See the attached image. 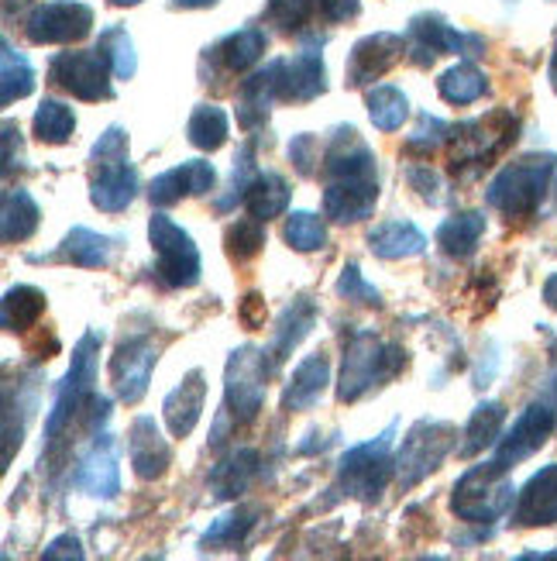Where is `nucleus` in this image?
<instances>
[{
	"label": "nucleus",
	"instance_id": "nucleus-40",
	"mask_svg": "<svg viewBox=\"0 0 557 561\" xmlns=\"http://www.w3.org/2000/svg\"><path fill=\"white\" fill-rule=\"evenodd\" d=\"M35 93V69L28 56L18 53V48L4 38V72H0V104H14L24 96Z\"/></svg>",
	"mask_w": 557,
	"mask_h": 561
},
{
	"label": "nucleus",
	"instance_id": "nucleus-42",
	"mask_svg": "<svg viewBox=\"0 0 557 561\" xmlns=\"http://www.w3.org/2000/svg\"><path fill=\"white\" fill-rule=\"evenodd\" d=\"M255 176H258V169H255V138H248V141L237 149V156H234L228 190L213 201V210H217V214H228V210H234L237 204H245V193H248V186H252Z\"/></svg>",
	"mask_w": 557,
	"mask_h": 561
},
{
	"label": "nucleus",
	"instance_id": "nucleus-28",
	"mask_svg": "<svg viewBox=\"0 0 557 561\" xmlns=\"http://www.w3.org/2000/svg\"><path fill=\"white\" fill-rule=\"evenodd\" d=\"M207 403V379L200 369H193L183 376V382L162 400V413H165V424L173 431V437H186L197 427L200 413Z\"/></svg>",
	"mask_w": 557,
	"mask_h": 561
},
{
	"label": "nucleus",
	"instance_id": "nucleus-33",
	"mask_svg": "<svg viewBox=\"0 0 557 561\" xmlns=\"http://www.w3.org/2000/svg\"><path fill=\"white\" fill-rule=\"evenodd\" d=\"M38 204L24 186H11L4 193V210H0V228H4V241L14 245V241H28L38 231Z\"/></svg>",
	"mask_w": 557,
	"mask_h": 561
},
{
	"label": "nucleus",
	"instance_id": "nucleus-26",
	"mask_svg": "<svg viewBox=\"0 0 557 561\" xmlns=\"http://www.w3.org/2000/svg\"><path fill=\"white\" fill-rule=\"evenodd\" d=\"M513 520L523 527L557 524V466H547V469L530 476V482L517 493Z\"/></svg>",
	"mask_w": 557,
	"mask_h": 561
},
{
	"label": "nucleus",
	"instance_id": "nucleus-51",
	"mask_svg": "<svg viewBox=\"0 0 557 561\" xmlns=\"http://www.w3.org/2000/svg\"><path fill=\"white\" fill-rule=\"evenodd\" d=\"M125 159H128V131L120 125H111L101 138L93 141L90 162L104 165V162H125Z\"/></svg>",
	"mask_w": 557,
	"mask_h": 561
},
{
	"label": "nucleus",
	"instance_id": "nucleus-39",
	"mask_svg": "<svg viewBox=\"0 0 557 561\" xmlns=\"http://www.w3.org/2000/svg\"><path fill=\"white\" fill-rule=\"evenodd\" d=\"M365 104H369V117H372V125L379 131H399L403 128V121L409 117V101H406V93L393 83H379L369 90L365 96Z\"/></svg>",
	"mask_w": 557,
	"mask_h": 561
},
{
	"label": "nucleus",
	"instance_id": "nucleus-35",
	"mask_svg": "<svg viewBox=\"0 0 557 561\" xmlns=\"http://www.w3.org/2000/svg\"><path fill=\"white\" fill-rule=\"evenodd\" d=\"M286 207H289V183L279 173H272V169L269 173H258L245 193V210L269 225L272 217L286 214Z\"/></svg>",
	"mask_w": 557,
	"mask_h": 561
},
{
	"label": "nucleus",
	"instance_id": "nucleus-25",
	"mask_svg": "<svg viewBox=\"0 0 557 561\" xmlns=\"http://www.w3.org/2000/svg\"><path fill=\"white\" fill-rule=\"evenodd\" d=\"M138 197V169L125 162H104L96 165L90 180V204L104 214H120L128 210Z\"/></svg>",
	"mask_w": 557,
	"mask_h": 561
},
{
	"label": "nucleus",
	"instance_id": "nucleus-2",
	"mask_svg": "<svg viewBox=\"0 0 557 561\" xmlns=\"http://www.w3.org/2000/svg\"><path fill=\"white\" fill-rule=\"evenodd\" d=\"M269 365H265L262 348H237L228 358L224 369V407L217 413V427H213V448L224 445V434L234 427H248L262 407H265V379H269Z\"/></svg>",
	"mask_w": 557,
	"mask_h": 561
},
{
	"label": "nucleus",
	"instance_id": "nucleus-49",
	"mask_svg": "<svg viewBox=\"0 0 557 561\" xmlns=\"http://www.w3.org/2000/svg\"><path fill=\"white\" fill-rule=\"evenodd\" d=\"M403 176H406V183H409V190H417V197L420 201H427V204H444V180H441V173L438 169H430L427 162H409L406 169H403Z\"/></svg>",
	"mask_w": 557,
	"mask_h": 561
},
{
	"label": "nucleus",
	"instance_id": "nucleus-29",
	"mask_svg": "<svg viewBox=\"0 0 557 561\" xmlns=\"http://www.w3.org/2000/svg\"><path fill=\"white\" fill-rule=\"evenodd\" d=\"M369 249H372V255H379L385 262L417 259L427 252V234L414 221L393 217V221H382L369 231Z\"/></svg>",
	"mask_w": 557,
	"mask_h": 561
},
{
	"label": "nucleus",
	"instance_id": "nucleus-45",
	"mask_svg": "<svg viewBox=\"0 0 557 561\" xmlns=\"http://www.w3.org/2000/svg\"><path fill=\"white\" fill-rule=\"evenodd\" d=\"M224 245L234 262H252L265 249V221H258L252 214L241 217V221H234L224 231Z\"/></svg>",
	"mask_w": 557,
	"mask_h": 561
},
{
	"label": "nucleus",
	"instance_id": "nucleus-3",
	"mask_svg": "<svg viewBox=\"0 0 557 561\" xmlns=\"http://www.w3.org/2000/svg\"><path fill=\"white\" fill-rule=\"evenodd\" d=\"M403 369H406V352L399 345L382 341L375 331H355L345 348L341 379H337V400L358 403L382 382L396 379Z\"/></svg>",
	"mask_w": 557,
	"mask_h": 561
},
{
	"label": "nucleus",
	"instance_id": "nucleus-61",
	"mask_svg": "<svg viewBox=\"0 0 557 561\" xmlns=\"http://www.w3.org/2000/svg\"><path fill=\"white\" fill-rule=\"evenodd\" d=\"M550 193H554V207H550V210H557V180L550 183Z\"/></svg>",
	"mask_w": 557,
	"mask_h": 561
},
{
	"label": "nucleus",
	"instance_id": "nucleus-59",
	"mask_svg": "<svg viewBox=\"0 0 557 561\" xmlns=\"http://www.w3.org/2000/svg\"><path fill=\"white\" fill-rule=\"evenodd\" d=\"M111 4H114V8H138L141 0H111Z\"/></svg>",
	"mask_w": 557,
	"mask_h": 561
},
{
	"label": "nucleus",
	"instance_id": "nucleus-57",
	"mask_svg": "<svg viewBox=\"0 0 557 561\" xmlns=\"http://www.w3.org/2000/svg\"><path fill=\"white\" fill-rule=\"evenodd\" d=\"M550 83L557 90V45H554V56H550Z\"/></svg>",
	"mask_w": 557,
	"mask_h": 561
},
{
	"label": "nucleus",
	"instance_id": "nucleus-8",
	"mask_svg": "<svg viewBox=\"0 0 557 561\" xmlns=\"http://www.w3.org/2000/svg\"><path fill=\"white\" fill-rule=\"evenodd\" d=\"M457 448V427L448 421L423 417L406 431L403 445L396 451V476L403 490H414L430 472L441 469V461Z\"/></svg>",
	"mask_w": 557,
	"mask_h": 561
},
{
	"label": "nucleus",
	"instance_id": "nucleus-5",
	"mask_svg": "<svg viewBox=\"0 0 557 561\" xmlns=\"http://www.w3.org/2000/svg\"><path fill=\"white\" fill-rule=\"evenodd\" d=\"M393 437H396V424H390L372 442L355 445L341 455V461H337V485H341L345 496L372 503L390 490V482L396 476Z\"/></svg>",
	"mask_w": 557,
	"mask_h": 561
},
{
	"label": "nucleus",
	"instance_id": "nucleus-56",
	"mask_svg": "<svg viewBox=\"0 0 557 561\" xmlns=\"http://www.w3.org/2000/svg\"><path fill=\"white\" fill-rule=\"evenodd\" d=\"M173 8H183V11H200V8H213L217 0H169Z\"/></svg>",
	"mask_w": 557,
	"mask_h": 561
},
{
	"label": "nucleus",
	"instance_id": "nucleus-54",
	"mask_svg": "<svg viewBox=\"0 0 557 561\" xmlns=\"http://www.w3.org/2000/svg\"><path fill=\"white\" fill-rule=\"evenodd\" d=\"M42 558H48V561H56V558H83V545H80V538L77 534H62V538H56L53 545H48L45 551H42Z\"/></svg>",
	"mask_w": 557,
	"mask_h": 561
},
{
	"label": "nucleus",
	"instance_id": "nucleus-12",
	"mask_svg": "<svg viewBox=\"0 0 557 561\" xmlns=\"http://www.w3.org/2000/svg\"><path fill=\"white\" fill-rule=\"evenodd\" d=\"M114 69L101 48H80V53H59L48 62V80L72 93L77 101L96 104V101H111L114 87H111Z\"/></svg>",
	"mask_w": 557,
	"mask_h": 561
},
{
	"label": "nucleus",
	"instance_id": "nucleus-43",
	"mask_svg": "<svg viewBox=\"0 0 557 561\" xmlns=\"http://www.w3.org/2000/svg\"><path fill=\"white\" fill-rule=\"evenodd\" d=\"M96 48L107 56L111 69L117 80H131L138 72V56H135V42L128 35V28H120V24H111V28L101 32V38H96Z\"/></svg>",
	"mask_w": 557,
	"mask_h": 561
},
{
	"label": "nucleus",
	"instance_id": "nucleus-6",
	"mask_svg": "<svg viewBox=\"0 0 557 561\" xmlns=\"http://www.w3.org/2000/svg\"><path fill=\"white\" fill-rule=\"evenodd\" d=\"M520 131V121L510 111H496L475 121H462V125L451 128V169L462 173V169H481L489 165L506 145H510Z\"/></svg>",
	"mask_w": 557,
	"mask_h": 561
},
{
	"label": "nucleus",
	"instance_id": "nucleus-27",
	"mask_svg": "<svg viewBox=\"0 0 557 561\" xmlns=\"http://www.w3.org/2000/svg\"><path fill=\"white\" fill-rule=\"evenodd\" d=\"M327 382H330V358L324 352L306 355L293 369V376H289L286 389H282V410H289V413L313 410L321 403Z\"/></svg>",
	"mask_w": 557,
	"mask_h": 561
},
{
	"label": "nucleus",
	"instance_id": "nucleus-7",
	"mask_svg": "<svg viewBox=\"0 0 557 561\" xmlns=\"http://www.w3.org/2000/svg\"><path fill=\"white\" fill-rule=\"evenodd\" d=\"M149 241L155 252V273L162 279V286L169 289H189L200 283L204 273V259L197 241L189 238V231H183L169 214H152L149 221Z\"/></svg>",
	"mask_w": 557,
	"mask_h": 561
},
{
	"label": "nucleus",
	"instance_id": "nucleus-23",
	"mask_svg": "<svg viewBox=\"0 0 557 561\" xmlns=\"http://www.w3.org/2000/svg\"><path fill=\"white\" fill-rule=\"evenodd\" d=\"M128 458H131L135 476L144 482H155L169 472V466H173V448H169V442L162 437L155 417H135L128 431Z\"/></svg>",
	"mask_w": 557,
	"mask_h": 561
},
{
	"label": "nucleus",
	"instance_id": "nucleus-1",
	"mask_svg": "<svg viewBox=\"0 0 557 561\" xmlns=\"http://www.w3.org/2000/svg\"><path fill=\"white\" fill-rule=\"evenodd\" d=\"M101 348H104V331H86L80 337V345L72 348L69 373L56 386L53 410H48V417H45V451L48 455L59 448L62 434L72 431V421L86 417V431L96 434V431H101V424L111 417V400L96 397V389H93Z\"/></svg>",
	"mask_w": 557,
	"mask_h": 561
},
{
	"label": "nucleus",
	"instance_id": "nucleus-11",
	"mask_svg": "<svg viewBox=\"0 0 557 561\" xmlns=\"http://www.w3.org/2000/svg\"><path fill=\"white\" fill-rule=\"evenodd\" d=\"M406 53L417 66H433L438 56H481L486 38L472 32H457L441 14H417L406 28Z\"/></svg>",
	"mask_w": 557,
	"mask_h": 561
},
{
	"label": "nucleus",
	"instance_id": "nucleus-41",
	"mask_svg": "<svg viewBox=\"0 0 557 561\" xmlns=\"http://www.w3.org/2000/svg\"><path fill=\"white\" fill-rule=\"evenodd\" d=\"M186 138L197 145L200 152H217L228 141V114L217 104H197V111L189 114Z\"/></svg>",
	"mask_w": 557,
	"mask_h": 561
},
{
	"label": "nucleus",
	"instance_id": "nucleus-30",
	"mask_svg": "<svg viewBox=\"0 0 557 561\" xmlns=\"http://www.w3.org/2000/svg\"><path fill=\"white\" fill-rule=\"evenodd\" d=\"M258 472V451L255 448H234L228 458H221L207 476V485L213 500H237L255 482Z\"/></svg>",
	"mask_w": 557,
	"mask_h": 561
},
{
	"label": "nucleus",
	"instance_id": "nucleus-55",
	"mask_svg": "<svg viewBox=\"0 0 557 561\" xmlns=\"http://www.w3.org/2000/svg\"><path fill=\"white\" fill-rule=\"evenodd\" d=\"M544 304H547L550 310H557V273L547 276V283H544Z\"/></svg>",
	"mask_w": 557,
	"mask_h": 561
},
{
	"label": "nucleus",
	"instance_id": "nucleus-44",
	"mask_svg": "<svg viewBox=\"0 0 557 561\" xmlns=\"http://www.w3.org/2000/svg\"><path fill=\"white\" fill-rule=\"evenodd\" d=\"M265 21H272L279 32H303L310 21H321V0H269Z\"/></svg>",
	"mask_w": 557,
	"mask_h": 561
},
{
	"label": "nucleus",
	"instance_id": "nucleus-50",
	"mask_svg": "<svg viewBox=\"0 0 557 561\" xmlns=\"http://www.w3.org/2000/svg\"><path fill=\"white\" fill-rule=\"evenodd\" d=\"M289 162L297 165V173L313 180V176H321V162H324V149H321V138L317 135H297L293 141H289Z\"/></svg>",
	"mask_w": 557,
	"mask_h": 561
},
{
	"label": "nucleus",
	"instance_id": "nucleus-21",
	"mask_svg": "<svg viewBox=\"0 0 557 561\" xmlns=\"http://www.w3.org/2000/svg\"><path fill=\"white\" fill-rule=\"evenodd\" d=\"M282 87V59H272L265 69H255L237 90V125L245 131H258L269 121L272 104Z\"/></svg>",
	"mask_w": 557,
	"mask_h": 561
},
{
	"label": "nucleus",
	"instance_id": "nucleus-10",
	"mask_svg": "<svg viewBox=\"0 0 557 561\" xmlns=\"http://www.w3.org/2000/svg\"><path fill=\"white\" fill-rule=\"evenodd\" d=\"M554 427H557V407L547 400L530 403L513 421V427L502 431V437L492 448V458H486V466L499 476H510V469H517L520 461H526L530 455H537L547 445Z\"/></svg>",
	"mask_w": 557,
	"mask_h": 561
},
{
	"label": "nucleus",
	"instance_id": "nucleus-4",
	"mask_svg": "<svg viewBox=\"0 0 557 561\" xmlns=\"http://www.w3.org/2000/svg\"><path fill=\"white\" fill-rule=\"evenodd\" d=\"M554 173H557V156H523L499 169L486 190V204L506 217L537 214L544 197L550 193Z\"/></svg>",
	"mask_w": 557,
	"mask_h": 561
},
{
	"label": "nucleus",
	"instance_id": "nucleus-36",
	"mask_svg": "<svg viewBox=\"0 0 557 561\" xmlns=\"http://www.w3.org/2000/svg\"><path fill=\"white\" fill-rule=\"evenodd\" d=\"M486 90H489V80H486V72H481L475 62H457L448 72H441V80H438V93L444 96L448 104H454V107H465V104L481 101Z\"/></svg>",
	"mask_w": 557,
	"mask_h": 561
},
{
	"label": "nucleus",
	"instance_id": "nucleus-34",
	"mask_svg": "<svg viewBox=\"0 0 557 561\" xmlns=\"http://www.w3.org/2000/svg\"><path fill=\"white\" fill-rule=\"evenodd\" d=\"M486 234V214L481 210H465L454 214L438 228V245L451 259H468L478 245V238Z\"/></svg>",
	"mask_w": 557,
	"mask_h": 561
},
{
	"label": "nucleus",
	"instance_id": "nucleus-53",
	"mask_svg": "<svg viewBox=\"0 0 557 561\" xmlns=\"http://www.w3.org/2000/svg\"><path fill=\"white\" fill-rule=\"evenodd\" d=\"M237 317H241V324H245L248 331L262 328L265 324V300L258 297V293H248V297L241 300V307H237Z\"/></svg>",
	"mask_w": 557,
	"mask_h": 561
},
{
	"label": "nucleus",
	"instance_id": "nucleus-22",
	"mask_svg": "<svg viewBox=\"0 0 557 561\" xmlns=\"http://www.w3.org/2000/svg\"><path fill=\"white\" fill-rule=\"evenodd\" d=\"M313 324H317V304H313L310 297H297V300H289V304L282 307L279 321H276V328H272L269 348H262L265 365H269V373H276L279 365H282L289 355H293V348L313 331Z\"/></svg>",
	"mask_w": 557,
	"mask_h": 561
},
{
	"label": "nucleus",
	"instance_id": "nucleus-37",
	"mask_svg": "<svg viewBox=\"0 0 557 561\" xmlns=\"http://www.w3.org/2000/svg\"><path fill=\"white\" fill-rule=\"evenodd\" d=\"M255 517H258V506H234L231 514L224 517H217L207 530H204V538H200V548H213V551H221V548H237V545H245L248 541V534L255 527Z\"/></svg>",
	"mask_w": 557,
	"mask_h": 561
},
{
	"label": "nucleus",
	"instance_id": "nucleus-18",
	"mask_svg": "<svg viewBox=\"0 0 557 561\" xmlns=\"http://www.w3.org/2000/svg\"><path fill=\"white\" fill-rule=\"evenodd\" d=\"M324 45V42H321ZM317 42H306L293 59H282V87L279 101L289 104H310L327 90V69L324 53Z\"/></svg>",
	"mask_w": 557,
	"mask_h": 561
},
{
	"label": "nucleus",
	"instance_id": "nucleus-46",
	"mask_svg": "<svg viewBox=\"0 0 557 561\" xmlns=\"http://www.w3.org/2000/svg\"><path fill=\"white\" fill-rule=\"evenodd\" d=\"M286 241H289V249H297V252H317L327 245V228L317 214H310V210H293L286 217Z\"/></svg>",
	"mask_w": 557,
	"mask_h": 561
},
{
	"label": "nucleus",
	"instance_id": "nucleus-14",
	"mask_svg": "<svg viewBox=\"0 0 557 561\" xmlns=\"http://www.w3.org/2000/svg\"><path fill=\"white\" fill-rule=\"evenodd\" d=\"M155 362H159V348L149 334H131L120 341L111 358V379H114L120 403H138L144 393H149V379H152Z\"/></svg>",
	"mask_w": 557,
	"mask_h": 561
},
{
	"label": "nucleus",
	"instance_id": "nucleus-20",
	"mask_svg": "<svg viewBox=\"0 0 557 561\" xmlns=\"http://www.w3.org/2000/svg\"><path fill=\"white\" fill-rule=\"evenodd\" d=\"M217 183V169L213 162H204V159H189L183 165H173L159 173L149 186V201L155 207H173L179 204L183 197H204L210 193Z\"/></svg>",
	"mask_w": 557,
	"mask_h": 561
},
{
	"label": "nucleus",
	"instance_id": "nucleus-32",
	"mask_svg": "<svg viewBox=\"0 0 557 561\" xmlns=\"http://www.w3.org/2000/svg\"><path fill=\"white\" fill-rule=\"evenodd\" d=\"M45 313V293L35 286H11L4 293V304H0V321H4L8 334H24L32 331Z\"/></svg>",
	"mask_w": 557,
	"mask_h": 561
},
{
	"label": "nucleus",
	"instance_id": "nucleus-16",
	"mask_svg": "<svg viewBox=\"0 0 557 561\" xmlns=\"http://www.w3.org/2000/svg\"><path fill=\"white\" fill-rule=\"evenodd\" d=\"M406 53V38L403 35H393V32H375V35H365L348 56V69H345V83L348 87H369L375 80H382L385 72H390L399 56Z\"/></svg>",
	"mask_w": 557,
	"mask_h": 561
},
{
	"label": "nucleus",
	"instance_id": "nucleus-48",
	"mask_svg": "<svg viewBox=\"0 0 557 561\" xmlns=\"http://www.w3.org/2000/svg\"><path fill=\"white\" fill-rule=\"evenodd\" d=\"M337 297L348 300V304H361V307H382V293L365 283V276H361V270L355 262H348L341 270V279H337Z\"/></svg>",
	"mask_w": 557,
	"mask_h": 561
},
{
	"label": "nucleus",
	"instance_id": "nucleus-60",
	"mask_svg": "<svg viewBox=\"0 0 557 561\" xmlns=\"http://www.w3.org/2000/svg\"><path fill=\"white\" fill-rule=\"evenodd\" d=\"M523 558H557V551H544V554H523Z\"/></svg>",
	"mask_w": 557,
	"mask_h": 561
},
{
	"label": "nucleus",
	"instance_id": "nucleus-52",
	"mask_svg": "<svg viewBox=\"0 0 557 561\" xmlns=\"http://www.w3.org/2000/svg\"><path fill=\"white\" fill-rule=\"evenodd\" d=\"M361 0H321V21L324 24H341L358 18Z\"/></svg>",
	"mask_w": 557,
	"mask_h": 561
},
{
	"label": "nucleus",
	"instance_id": "nucleus-15",
	"mask_svg": "<svg viewBox=\"0 0 557 561\" xmlns=\"http://www.w3.org/2000/svg\"><path fill=\"white\" fill-rule=\"evenodd\" d=\"M72 485L93 500H114L120 493V466H117V442L107 431L90 434V448L83 451Z\"/></svg>",
	"mask_w": 557,
	"mask_h": 561
},
{
	"label": "nucleus",
	"instance_id": "nucleus-13",
	"mask_svg": "<svg viewBox=\"0 0 557 561\" xmlns=\"http://www.w3.org/2000/svg\"><path fill=\"white\" fill-rule=\"evenodd\" d=\"M90 32H93V8L83 4V0H45L24 21V35L35 45L83 42Z\"/></svg>",
	"mask_w": 557,
	"mask_h": 561
},
{
	"label": "nucleus",
	"instance_id": "nucleus-19",
	"mask_svg": "<svg viewBox=\"0 0 557 561\" xmlns=\"http://www.w3.org/2000/svg\"><path fill=\"white\" fill-rule=\"evenodd\" d=\"M120 245H125V238H111V234L90 231V228H72L59 241L56 252L28 255V262H66V265H80V270H107Z\"/></svg>",
	"mask_w": 557,
	"mask_h": 561
},
{
	"label": "nucleus",
	"instance_id": "nucleus-17",
	"mask_svg": "<svg viewBox=\"0 0 557 561\" xmlns=\"http://www.w3.org/2000/svg\"><path fill=\"white\" fill-rule=\"evenodd\" d=\"M379 204V176L324 180V214L337 225H358L372 217Z\"/></svg>",
	"mask_w": 557,
	"mask_h": 561
},
{
	"label": "nucleus",
	"instance_id": "nucleus-31",
	"mask_svg": "<svg viewBox=\"0 0 557 561\" xmlns=\"http://www.w3.org/2000/svg\"><path fill=\"white\" fill-rule=\"evenodd\" d=\"M502 424H506V407L499 400H486L472 410V417L465 424V442L457 445V455L462 458H475L481 451L496 448V442L502 437Z\"/></svg>",
	"mask_w": 557,
	"mask_h": 561
},
{
	"label": "nucleus",
	"instance_id": "nucleus-58",
	"mask_svg": "<svg viewBox=\"0 0 557 561\" xmlns=\"http://www.w3.org/2000/svg\"><path fill=\"white\" fill-rule=\"evenodd\" d=\"M24 4H28V0H4V11L11 14L14 8H24Z\"/></svg>",
	"mask_w": 557,
	"mask_h": 561
},
{
	"label": "nucleus",
	"instance_id": "nucleus-38",
	"mask_svg": "<svg viewBox=\"0 0 557 561\" xmlns=\"http://www.w3.org/2000/svg\"><path fill=\"white\" fill-rule=\"evenodd\" d=\"M32 128L42 145H66L72 131H77V114H72L69 104L56 101V96H45L32 117Z\"/></svg>",
	"mask_w": 557,
	"mask_h": 561
},
{
	"label": "nucleus",
	"instance_id": "nucleus-47",
	"mask_svg": "<svg viewBox=\"0 0 557 561\" xmlns=\"http://www.w3.org/2000/svg\"><path fill=\"white\" fill-rule=\"evenodd\" d=\"M448 138H451V125L448 121H441V117H433V114H420L417 117V128L409 131V138H406V156H433L441 149V145H448Z\"/></svg>",
	"mask_w": 557,
	"mask_h": 561
},
{
	"label": "nucleus",
	"instance_id": "nucleus-9",
	"mask_svg": "<svg viewBox=\"0 0 557 561\" xmlns=\"http://www.w3.org/2000/svg\"><path fill=\"white\" fill-rule=\"evenodd\" d=\"M513 503H517L513 482L492 472L486 461H481V466H472L454 482V493H451V510L465 524H492L506 514V510H513Z\"/></svg>",
	"mask_w": 557,
	"mask_h": 561
},
{
	"label": "nucleus",
	"instance_id": "nucleus-24",
	"mask_svg": "<svg viewBox=\"0 0 557 561\" xmlns=\"http://www.w3.org/2000/svg\"><path fill=\"white\" fill-rule=\"evenodd\" d=\"M265 48H269V35L262 28H237L221 42H213L204 53V62L228 72V77H241L265 56Z\"/></svg>",
	"mask_w": 557,
	"mask_h": 561
}]
</instances>
